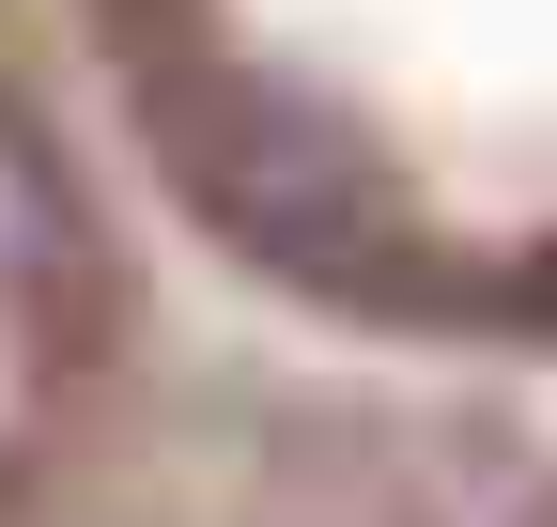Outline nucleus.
Wrapping results in <instances>:
<instances>
[{"mask_svg":"<svg viewBox=\"0 0 557 527\" xmlns=\"http://www.w3.org/2000/svg\"><path fill=\"white\" fill-rule=\"evenodd\" d=\"M62 264H78V186H62L47 124L0 94V295H47Z\"/></svg>","mask_w":557,"mask_h":527,"instance_id":"1","label":"nucleus"}]
</instances>
